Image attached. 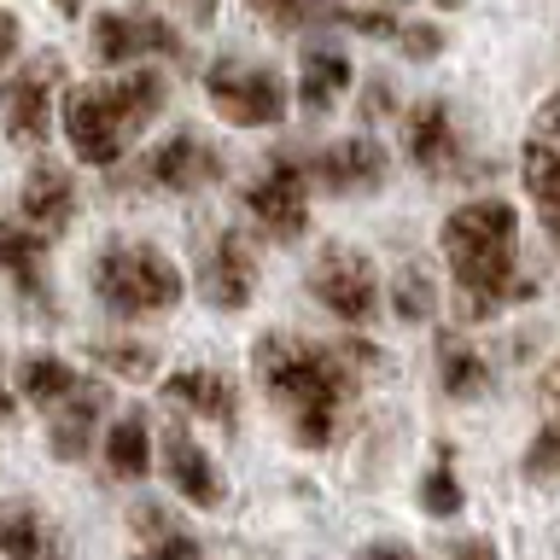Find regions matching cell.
I'll use <instances>...</instances> for the list:
<instances>
[{"instance_id":"cell-34","label":"cell","mask_w":560,"mask_h":560,"mask_svg":"<svg viewBox=\"0 0 560 560\" xmlns=\"http://www.w3.org/2000/svg\"><path fill=\"white\" fill-rule=\"evenodd\" d=\"M542 415H549V427H560V362L542 374Z\"/></svg>"},{"instance_id":"cell-25","label":"cell","mask_w":560,"mask_h":560,"mask_svg":"<svg viewBox=\"0 0 560 560\" xmlns=\"http://www.w3.org/2000/svg\"><path fill=\"white\" fill-rule=\"evenodd\" d=\"M392 304H397V315L409 327L432 322V315H438V280L427 275V262H402L397 280H392Z\"/></svg>"},{"instance_id":"cell-1","label":"cell","mask_w":560,"mask_h":560,"mask_svg":"<svg viewBox=\"0 0 560 560\" xmlns=\"http://www.w3.org/2000/svg\"><path fill=\"white\" fill-rule=\"evenodd\" d=\"M380 362L385 357L362 339L322 345V339H298V332H269V339H257V350H252V374L262 385V397L287 415L292 444H304V450L339 444L350 402H357L362 380L374 374Z\"/></svg>"},{"instance_id":"cell-23","label":"cell","mask_w":560,"mask_h":560,"mask_svg":"<svg viewBox=\"0 0 560 560\" xmlns=\"http://www.w3.org/2000/svg\"><path fill=\"white\" fill-rule=\"evenodd\" d=\"M82 385V374H70L65 357H47V350H30L24 362H18V397L35 402V409H52V402H65L70 392Z\"/></svg>"},{"instance_id":"cell-19","label":"cell","mask_w":560,"mask_h":560,"mask_svg":"<svg viewBox=\"0 0 560 560\" xmlns=\"http://www.w3.org/2000/svg\"><path fill=\"white\" fill-rule=\"evenodd\" d=\"M105 402H112V392H105L100 380H82L77 392L59 402V415L47 420V444H52L59 462H82V455L94 450V415L105 409Z\"/></svg>"},{"instance_id":"cell-26","label":"cell","mask_w":560,"mask_h":560,"mask_svg":"<svg viewBox=\"0 0 560 560\" xmlns=\"http://www.w3.org/2000/svg\"><path fill=\"white\" fill-rule=\"evenodd\" d=\"M129 532L147 542V549H170V555H199V537L187 532V525H170V514L158 502H140L129 514Z\"/></svg>"},{"instance_id":"cell-15","label":"cell","mask_w":560,"mask_h":560,"mask_svg":"<svg viewBox=\"0 0 560 560\" xmlns=\"http://www.w3.org/2000/svg\"><path fill=\"white\" fill-rule=\"evenodd\" d=\"M164 402L187 409L192 420H210V427L234 432L240 427V385L222 374V368H175L164 380Z\"/></svg>"},{"instance_id":"cell-9","label":"cell","mask_w":560,"mask_h":560,"mask_svg":"<svg viewBox=\"0 0 560 560\" xmlns=\"http://www.w3.org/2000/svg\"><path fill=\"white\" fill-rule=\"evenodd\" d=\"M222 152L210 147L205 135H170V140H158V147L140 158V170H135V182H147L152 192H199L210 182H222Z\"/></svg>"},{"instance_id":"cell-29","label":"cell","mask_w":560,"mask_h":560,"mask_svg":"<svg viewBox=\"0 0 560 560\" xmlns=\"http://www.w3.org/2000/svg\"><path fill=\"white\" fill-rule=\"evenodd\" d=\"M94 362L117 380H152L158 374V350L152 345H94Z\"/></svg>"},{"instance_id":"cell-4","label":"cell","mask_w":560,"mask_h":560,"mask_svg":"<svg viewBox=\"0 0 560 560\" xmlns=\"http://www.w3.org/2000/svg\"><path fill=\"white\" fill-rule=\"evenodd\" d=\"M187 280L182 269L158 252V245H140V240H117L105 245L100 262H94V298L117 322H140V315H164L182 304Z\"/></svg>"},{"instance_id":"cell-12","label":"cell","mask_w":560,"mask_h":560,"mask_svg":"<svg viewBox=\"0 0 560 560\" xmlns=\"http://www.w3.org/2000/svg\"><path fill=\"white\" fill-rule=\"evenodd\" d=\"M304 170H310V182L322 192L350 199V192H380L385 175H392V158H385L380 140L350 135V140H332L327 152H304Z\"/></svg>"},{"instance_id":"cell-40","label":"cell","mask_w":560,"mask_h":560,"mask_svg":"<svg viewBox=\"0 0 560 560\" xmlns=\"http://www.w3.org/2000/svg\"><path fill=\"white\" fill-rule=\"evenodd\" d=\"M438 7H467V0H438Z\"/></svg>"},{"instance_id":"cell-5","label":"cell","mask_w":560,"mask_h":560,"mask_svg":"<svg viewBox=\"0 0 560 560\" xmlns=\"http://www.w3.org/2000/svg\"><path fill=\"white\" fill-rule=\"evenodd\" d=\"M205 94H210V112L234 122V129H275V122H287V105H292L280 70L234 59V52L205 70Z\"/></svg>"},{"instance_id":"cell-24","label":"cell","mask_w":560,"mask_h":560,"mask_svg":"<svg viewBox=\"0 0 560 560\" xmlns=\"http://www.w3.org/2000/svg\"><path fill=\"white\" fill-rule=\"evenodd\" d=\"M520 175H525V187H532L542 222L560 217V147L555 140H532V147L520 152Z\"/></svg>"},{"instance_id":"cell-30","label":"cell","mask_w":560,"mask_h":560,"mask_svg":"<svg viewBox=\"0 0 560 560\" xmlns=\"http://www.w3.org/2000/svg\"><path fill=\"white\" fill-rule=\"evenodd\" d=\"M520 472H525L532 485H555V479H560V427H549V420H542V432L525 444Z\"/></svg>"},{"instance_id":"cell-37","label":"cell","mask_w":560,"mask_h":560,"mask_svg":"<svg viewBox=\"0 0 560 560\" xmlns=\"http://www.w3.org/2000/svg\"><path fill=\"white\" fill-rule=\"evenodd\" d=\"M12 409H18V397L7 392V380H0V420H12Z\"/></svg>"},{"instance_id":"cell-27","label":"cell","mask_w":560,"mask_h":560,"mask_svg":"<svg viewBox=\"0 0 560 560\" xmlns=\"http://www.w3.org/2000/svg\"><path fill=\"white\" fill-rule=\"evenodd\" d=\"M467 508V490L462 479H455V467H450V450L438 455V467L420 479V514H438V520H455Z\"/></svg>"},{"instance_id":"cell-2","label":"cell","mask_w":560,"mask_h":560,"mask_svg":"<svg viewBox=\"0 0 560 560\" xmlns=\"http://www.w3.org/2000/svg\"><path fill=\"white\" fill-rule=\"evenodd\" d=\"M444 262L450 280L462 292V315L467 322H485L508 304H525L537 298V280H514V252H520V210L485 192V199H467L444 217Z\"/></svg>"},{"instance_id":"cell-13","label":"cell","mask_w":560,"mask_h":560,"mask_svg":"<svg viewBox=\"0 0 560 560\" xmlns=\"http://www.w3.org/2000/svg\"><path fill=\"white\" fill-rule=\"evenodd\" d=\"M462 129H455V112L444 100H420L402 112V158L420 175H455L462 170Z\"/></svg>"},{"instance_id":"cell-33","label":"cell","mask_w":560,"mask_h":560,"mask_svg":"<svg viewBox=\"0 0 560 560\" xmlns=\"http://www.w3.org/2000/svg\"><path fill=\"white\" fill-rule=\"evenodd\" d=\"M532 129H537V140H555V147H560V94H549V100L537 105V122H532Z\"/></svg>"},{"instance_id":"cell-32","label":"cell","mask_w":560,"mask_h":560,"mask_svg":"<svg viewBox=\"0 0 560 560\" xmlns=\"http://www.w3.org/2000/svg\"><path fill=\"white\" fill-rule=\"evenodd\" d=\"M18 47H24V24H18L12 12H0V70L18 59Z\"/></svg>"},{"instance_id":"cell-22","label":"cell","mask_w":560,"mask_h":560,"mask_svg":"<svg viewBox=\"0 0 560 560\" xmlns=\"http://www.w3.org/2000/svg\"><path fill=\"white\" fill-rule=\"evenodd\" d=\"M105 472L122 485L147 479L152 472V432H147V415H122L112 420V432H105Z\"/></svg>"},{"instance_id":"cell-21","label":"cell","mask_w":560,"mask_h":560,"mask_svg":"<svg viewBox=\"0 0 560 560\" xmlns=\"http://www.w3.org/2000/svg\"><path fill=\"white\" fill-rule=\"evenodd\" d=\"M438 385H444L450 402H479L490 392V362L462 332H438Z\"/></svg>"},{"instance_id":"cell-31","label":"cell","mask_w":560,"mask_h":560,"mask_svg":"<svg viewBox=\"0 0 560 560\" xmlns=\"http://www.w3.org/2000/svg\"><path fill=\"white\" fill-rule=\"evenodd\" d=\"M397 47L409 52V59H438V52H444V30H432V24H402V30H397Z\"/></svg>"},{"instance_id":"cell-16","label":"cell","mask_w":560,"mask_h":560,"mask_svg":"<svg viewBox=\"0 0 560 560\" xmlns=\"http://www.w3.org/2000/svg\"><path fill=\"white\" fill-rule=\"evenodd\" d=\"M164 472H170L175 497H187L192 508H217L228 497L217 462H210L205 444L182 427V420H170V427H164Z\"/></svg>"},{"instance_id":"cell-3","label":"cell","mask_w":560,"mask_h":560,"mask_svg":"<svg viewBox=\"0 0 560 560\" xmlns=\"http://www.w3.org/2000/svg\"><path fill=\"white\" fill-rule=\"evenodd\" d=\"M164 112V77L147 65L122 70L112 82H88V88H70L65 94V135H70V152L94 170H112L129 140L147 129V122Z\"/></svg>"},{"instance_id":"cell-6","label":"cell","mask_w":560,"mask_h":560,"mask_svg":"<svg viewBox=\"0 0 560 560\" xmlns=\"http://www.w3.org/2000/svg\"><path fill=\"white\" fill-rule=\"evenodd\" d=\"M310 170H304V152H275L262 175L245 187V217L262 228V240L275 245H292L310 234Z\"/></svg>"},{"instance_id":"cell-36","label":"cell","mask_w":560,"mask_h":560,"mask_svg":"<svg viewBox=\"0 0 560 560\" xmlns=\"http://www.w3.org/2000/svg\"><path fill=\"white\" fill-rule=\"evenodd\" d=\"M385 112H392V88L374 82V88H368V100H362V117H385Z\"/></svg>"},{"instance_id":"cell-35","label":"cell","mask_w":560,"mask_h":560,"mask_svg":"<svg viewBox=\"0 0 560 560\" xmlns=\"http://www.w3.org/2000/svg\"><path fill=\"white\" fill-rule=\"evenodd\" d=\"M175 7L187 12L192 30H210V24H217V0H175Z\"/></svg>"},{"instance_id":"cell-8","label":"cell","mask_w":560,"mask_h":560,"mask_svg":"<svg viewBox=\"0 0 560 560\" xmlns=\"http://www.w3.org/2000/svg\"><path fill=\"white\" fill-rule=\"evenodd\" d=\"M262 24L280 35H310V30H357V35H380L397 42L402 18H392L385 7H350V0H245Z\"/></svg>"},{"instance_id":"cell-7","label":"cell","mask_w":560,"mask_h":560,"mask_svg":"<svg viewBox=\"0 0 560 560\" xmlns=\"http://www.w3.org/2000/svg\"><path fill=\"white\" fill-rule=\"evenodd\" d=\"M310 298L327 315H339L345 327H368L380 315V269L374 257L357 252V245H322L310 262Z\"/></svg>"},{"instance_id":"cell-14","label":"cell","mask_w":560,"mask_h":560,"mask_svg":"<svg viewBox=\"0 0 560 560\" xmlns=\"http://www.w3.org/2000/svg\"><path fill=\"white\" fill-rule=\"evenodd\" d=\"M199 292L210 310L234 315L257 298V257L252 245H245L240 234H217L205 245V262H199Z\"/></svg>"},{"instance_id":"cell-28","label":"cell","mask_w":560,"mask_h":560,"mask_svg":"<svg viewBox=\"0 0 560 560\" xmlns=\"http://www.w3.org/2000/svg\"><path fill=\"white\" fill-rule=\"evenodd\" d=\"M52 537L42 532V520L30 508H7L0 514V555H47Z\"/></svg>"},{"instance_id":"cell-39","label":"cell","mask_w":560,"mask_h":560,"mask_svg":"<svg viewBox=\"0 0 560 560\" xmlns=\"http://www.w3.org/2000/svg\"><path fill=\"white\" fill-rule=\"evenodd\" d=\"M549 245H555V257H560V217H549Z\"/></svg>"},{"instance_id":"cell-17","label":"cell","mask_w":560,"mask_h":560,"mask_svg":"<svg viewBox=\"0 0 560 560\" xmlns=\"http://www.w3.org/2000/svg\"><path fill=\"white\" fill-rule=\"evenodd\" d=\"M18 217L30 228H42L47 240H59L70 217H77V182H70L65 164H30L24 192H18Z\"/></svg>"},{"instance_id":"cell-11","label":"cell","mask_w":560,"mask_h":560,"mask_svg":"<svg viewBox=\"0 0 560 560\" xmlns=\"http://www.w3.org/2000/svg\"><path fill=\"white\" fill-rule=\"evenodd\" d=\"M52 88H59V59H30L0 82V122L18 147H42L52 117Z\"/></svg>"},{"instance_id":"cell-18","label":"cell","mask_w":560,"mask_h":560,"mask_svg":"<svg viewBox=\"0 0 560 560\" xmlns=\"http://www.w3.org/2000/svg\"><path fill=\"white\" fill-rule=\"evenodd\" d=\"M47 234L42 228H30L24 217L18 222H0V269L18 280V292L30 298V304H47L52 310V287H47Z\"/></svg>"},{"instance_id":"cell-10","label":"cell","mask_w":560,"mask_h":560,"mask_svg":"<svg viewBox=\"0 0 560 560\" xmlns=\"http://www.w3.org/2000/svg\"><path fill=\"white\" fill-rule=\"evenodd\" d=\"M147 52L187 65V42L152 12H100L94 18V59L100 65H140Z\"/></svg>"},{"instance_id":"cell-38","label":"cell","mask_w":560,"mask_h":560,"mask_svg":"<svg viewBox=\"0 0 560 560\" xmlns=\"http://www.w3.org/2000/svg\"><path fill=\"white\" fill-rule=\"evenodd\" d=\"M52 7H59L65 18H82V0H52Z\"/></svg>"},{"instance_id":"cell-20","label":"cell","mask_w":560,"mask_h":560,"mask_svg":"<svg viewBox=\"0 0 560 560\" xmlns=\"http://www.w3.org/2000/svg\"><path fill=\"white\" fill-rule=\"evenodd\" d=\"M350 88V52L345 47H304V65H298V105H304L310 117H327L339 94Z\"/></svg>"}]
</instances>
